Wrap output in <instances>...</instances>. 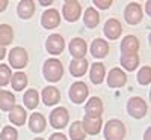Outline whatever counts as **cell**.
I'll return each instance as SVG.
<instances>
[{"instance_id":"1","label":"cell","mask_w":151,"mask_h":140,"mask_svg":"<svg viewBox=\"0 0 151 140\" xmlns=\"http://www.w3.org/2000/svg\"><path fill=\"white\" fill-rule=\"evenodd\" d=\"M42 74L47 81L56 83L62 79L64 75V66H62V62L59 59H47L44 62V68H42Z\"/></svg>"},{"instance_id":"2","label":"cell","mask_w":151,"mask_h":140,"mask_svg":"<svg viewBox=\"0 0 151 140\" xmlns=\"http://www.w3.org/2000/svg\"><path fill=\"white\" fill-rule=\"evenodd\" d=\"M104 137L106 140H124L125 137V126L119 119H110L104 126Z\"/></svg>"},{"instance_id":"3","label":"cell","mask_w":151,"mask_h":140,"mask_svg":"<svg viewBox=\"0 0 151 140\" xmlns=\"http://www.w3.org/2000/svg\"><path fill=\"white\" fill-rule=\"evenodd\" d=\"M147 103H145V99H142L141 96H133L129 99V103H127V111L132 118L134 119H142L145 114H147Z\"/></svg>"},{"instance_id":"4","label":"cell","mask_w":151,"mask_h":140,"mask_svg":"<svg viewBox=\"0 0 151 140\" xmlns=\"http://www.w3.org/2000/svg\"><path fill=\"white\" fill-rule=\"evenodd\" d=\"M27 60H29V54L23 47H14L9 51V63L12 68L21 69L27 65Z\"/></svg>"},{"instance_id":"5","label":"cell","mask_w":151,"mask_h":140,"mask_svg":"<svg viewBox=\"0 0 151 140\" xmlns=\"http://www.w3.org/2000/svg\"><path fill=\"white\" fill-rule=\"evenodd\" d=\"M70 121V113L65 107H56L52 113H50V125L56 130L65 128Z\"/></svg>"},{"instance_id":"6","label":"cell","mask_w":151,"mask_h":140,"mask_svg":"<svg viewBox=\"0 0 151 140\" xmlns=\"http://www.w3.org/2000/svg\"><path fill=\"white\" fill-rule=\"evenodd\" d=\"M62 14H64V18L67 21L74 23L80 18L82 6L76 0H67V2H64V6H62Z\"/></svg>"},{"instance_id":"7","label":"cell","mask_w":151,"mask_h":140,"mask_svg":"<svg viewBox=\"0 0 151 140\" xmlns=\"http://www.w3.org/2000/svg\"><path fill=\"white\" fill-rule=\"evenodd\" d=\"M142 8L139 6V3L136 2H130L127 6H125V11H124V18L127 21L130 26H136L137 23H141L142 20Z\"/></svg>"},{"instance_id":"8","label":"cell","mask_w":151,"mask_h":140,"mask_svg":"<svg viewBox=\"0 0 151 140\" xmlns=\"http://www.w3.org/2000/svg\"><path fill=\"white\" fill-rule=\"evenodd\" d=\"M88 94H89V89L83 81H76L70 87V98L74 104H82L88 98Z\"/></svg>"},{"instance_id":"9","label":"cell","mask_w":151,"mask_h":140,"mask_svg":"<svg viewBox=\"0 0 151 140\" xmlns=\"http://www.w3.org/2000/svg\"><path fill=\"white\" fill-rule=\"evenodd\" d=\"M45 48L50 54L58 56L64 51L65 48V39L62 38L59 33H53L47 38V42H45Z\"/></svg>"},{"instance_id":"10","label":"cell","mask_w":151,"mask_h":140,"mask_svg":"<svg viewBox=\"0 0 151 140\" xmlns=\"http://www.w3.org/2000/svg\"><path fill=\"white\" fill-rule=\"evenodd\" d=\"M127 83V74H125L121 68H112L109 75H107V84L112 89L122 87Z\"/></svg>"},{"instance_id":"11","label":"cell","mask_w":151,"mask_h":140,"mask_svg":"<svg viewBox=\"0 0 151 140\" xmlns=\"http://www.w3.org/2000/svg\"><path fill=\"white\" fill-rule=\"evenodd\" d=\"M60 24V15L56 9H47L41 17V26L44 29H56Z\"/></svg>"},{"instance_id":"12","label":"cell","mask_w":151,"mask_h":140,"mask_svg":"<svg viewBox=\"0 0 151 140\" xmlns=\"http://www.w3.org/2000/svg\"><path fill=\"white\" fill-rule=\"evenodd\" d=\"M41 98H42V103L45 106L52 107V106H56L60 101V92H59V89L55 87V86H47V87L42 89Z\"/></svg>"},{"instance_id":"13","label":"cell","mask_w":151,"mask_h":140,"mask_svg":"<svg viewBox=\"0 0 151 140\" xmlns=\"http://www.w3.org/2000/svg\"><path fill=\"white\" fill-rule=\"evenodd\" d=\"M85 111H86L85 116L101 118V114H103V101L98 96H92L89 101H88V104L85 106Z\"/></svg>"},{"instance_id":"14","label":"cell","mask_w":151,"mask_h":140,"mask_svg":"<svg viewBox=\"0 0 151 140\" xmlns=\"http://www.w3.org/2000/svg\"><path fill=\"white\" fill-rule=\"evenodd\" d=\"M104 35L106 38H109V39H118V38L121 36L122 33V26H121V23L116 20V18H109L104 24Z\"/></svg>"},{"instance_id":"15","label":"cell","mask_w":151,"mask_h":140,"mask_svg":"<svg viewBox=\"0 0 151 140\" xmlns=\"http://www.w3.org/2000/svg\"><path fill=\"white\" fill-rule=\"evenodd\" d=\"M82 125H83L85 134L95 136V134L100 133V130H101L103 119H101V118H89V116H85L83 121H82Z\"/></svg>"},{"instance_id":"16","label":"cell","mask_w":151,"mask_h":140,"mask_svg":"<svg viewBox=\"0 0 151 140\" xmlns=\"http://www.w3.org/2000/svg\"><path fill=\"white\" fill-rule=\"evenodd\" d=\"M70 53L74 59H85V54L88 53V45L82 38H74L70 42Z\"/></svg>"},{"instance_id":"17","label":"cell","mask_w":151,"mask_h":140,"mask_svg":"<svg viewBox=\"0 0 151 140\" xmlns=\"http://www.w3.org/2000/svg\"><path fill=\"white\" fill-rule=\"evenodd\" d=\"M91 54L95 59H103L109 54V44L107 41L101 39V38H97V39L92 41L91 44Z\"/></svg>"},{"instance_id":"18","label":"cell","mask_w":151,"mask_h":140,"mask_svg":"<svg viewBox=\"0 0 151 140\" xmlns=\"http://www.w3.org/2000/svg\"><path fill=\"white\" fill-rule=\"evenodd\" d=\"M139 50V39L133 35L125 36L121 42V54H137Z\"/></svg>"},{"instance_id":"19","label":"cell","mask_w":151,"mask_h":140,"mask_svg":"<svg viewBox=\"0 0 151 140\" xmlns=\"http://www.w3.org/2000/svg\"><path fill=\"white\" fill-rule=\"evenodd\" d=\"M106 77V68L103 63H92V66H91V71H89V79L94 84H101L103 80Z\"/></svg>"},{"instance_id":"20","label":"cell","mask_w":151,"mask_h":140,"mask_svg":"<svg viewBox=\"0 0 151 140\" xmlns=\"http://www.w3.org/2000/svg\"><path fill=\"white\" fill-rule=\"evenodd\" d=\"M17 12L23 20L32 18L33 12H35V2H32V0H21L17 6Z\"/></svg>"},{"instance_id":"21","label":"cell","mask_w":151,"mask_h":140,"mask_svg":"<svg viewBox=\"0 0 151 140\" xmlns=\"http://www.w3.org/2000/svg\"><path fill=\"white\" fill-rule=\"evenodd\" d=\"M45 118L41 113H32L29 118V128L33 133H42L45 130Z\"/></svg>"},{"instance_id":"22","label":"cell","mask_w":151,"mask_h":140,"mask_svg":"<svg viewBox=\"0 0 151 140\" xmlns=\"http://www.w3.org/2000/svg\"><path fill=\"white\" fill-rule=\"evenodd\" d=\"M26 118H27V113L24 110V107H21V106H15L9 111V121L18 126L26 124Z\"/></svg>"},{"instance_id":"23","label":"cell","mask_w":151,"mask_h":140,"mask_svg":"<svg viewBox=\"0 0 151 140\" xmlns=\"http://www.w3.org/2000/svg\"><path fill=\"white\" fill-rule=\"evenodd\" d=\"M88 71V60L86 59H73L70 63V72L74 77H83Z\"/></svg>"},{"instance_id":"24","label":"cell","mask_w":151,"mask_h":140,"mask_svg":"<svg viewBox=\"0 0 151 140\" xmlns=\"http://www.w3.org/2000/svg\"><path fill=\"white\" fill-rule=\"evenodd\" d=\"M17 104H15V96L9 91H2L0 92V110L3 111H11Z\"/></svg>"},{"instance_id":"25","label":"cell","mask_w":151,"mask_h":140,"mask_svg":"<svg viewBox=\"0 0 151 140\" xmlns=\"http://www.w3.org/2000/svg\"><path fill=\"white\" fill-rule=\"evenodd\" d=\"M23 103L29 110L36 109L38 103H40V94H38L36 89H27V92L23 96Z\"/></svg>"},{"instance_id":"26","label":"cell","mask_w":151,"mask_h":140,"mask_svg":"<svg viewBox=\"0 0 151 140\" xmlns=\"http://www.w3.org/2000/svg\"><path fill=\"white\" fill-rule=\"evenodd\" d=\"M27 75L24 74V72H15V74H12V77H11V86H12V89L14 91H17V92H20V91H23L24 87L27 86Z\"/></svg>"},{"instance_id":"27","label":"cell","mask_w":151,"mask_h":140,"mask_svg":"<svg viewBox=\"0 0 151 140\" xmlns=\"http://www.w3.org/2000/svg\"><path fill=\"white\" fill-rule=\"evenodd\" d=\"M83 21H85V26H88L89 29H94V27L98 26V23H100V14L94 8H88L85 11Z\"/></svg>"},{"instance_id":"28","label":"cell","mask_w":151,"mask_h":140,"mask_svg":"<svg viewBox=\"0 0 151 140\" xmlns=\"http://www.w3.org/2000/svg\"><path fill=\"white\" fill-rule=\"evenodd\" d=\"M121 65L127 71H134L139 65V56L137 54H121Z\"/></svg>"},{"instance_id":"29","label":"cell","mask_w":151,"mask_h":140,"mask_svg":"<svg viewBox=\"0 0 151 140\" xmlns=\"http://www.w3.org/2000/svg\"><path fill=\"white\" fill-rule=\"evenodd\" d=\"M14 39V30L9 24H0V44L3 47L9 45Z\"/></svg>"},{"instance_id":"30","label":"cell","mask_w":151,"mask_h":140,"mask_svg":"<svg viewBox=\"0 0 151 140\" xmlns=\"http://www.w3.org/2000/svg\"><path fill=\"white\" fill-rule=\"evenodd\" d=\"M70 136L73 140H85L86 134H85V130H83V125L80 121H76L73 122V125L70 126Z\"/></svg>"},{"instance_id":"31","label":"cell","mask_w":151,"mask_h":140,"mask_svg":"<svg viewBox=\"0 0 151 140\" xmlns=\"http://www.w3.org/2000/svg\"><path fill=\"white\" fill-rule=\"evenodd\" d=\"M137 83L142 86H148L151 83V66L150 65H145L139 69V72H137Z\"/></svg>"},{"instance_id":"32","label":"cell","mask_w":151,"mask_h":140,"mask_svg":"<svg viewBox=\"0 0 151 140\" xmlns=\"http://www.w3.org/2000/svg\"><path fill=\"white\" fill-rule=\"evenodd\" d=\"M0 140H18V131L11 125L3 126V130L0 131Z\"/></svg>"},{"instance_id":"33","label":"cell","mask_w":151,"mask_h":140,"mask_svg":"<svg viewBox=\"0 0 151 140\" xmlns=\"http://www.w3.org/2000/svg\"><path fill=\"white\" fill-rule=\"evenodd\" d=\"M11 77H12L11 68H9L8 65H5V63H0V87L9 84Z\"/></svg>"},{"instance_id":"34","label":"cell","mask_w":151,"mask_h":140,"mask_svg":"<svg viewBox=\"0 0 151 140\" xmlns=\"http://www.w3.org/2000/svg\"><path fill=\"white\" fill-rule=\"evenodd\" d=\"M94 3H95V6L100 8V9H109L113 2H112V0H94Z\"/></svg>"},{"instance_id":"35","label":"cell","mask_w":151,"mask_h":140,"mask_svg":"<svg viewBox=\"0 0 151 140\" xmlns=\"http://www.w3.org/2000/svg\"><path fill=\"white\" fill-rule=\"evenodd\" d=\"M48 140H68V139H67L65 134H62V133H55V134L50 136Z\"/></svg>"},{"instance_id":"36","label":"cell","mask_w":151,"mask_h":140,"mask_svg":"<svg viewBox=\"0 0 151 140\" xmlns=\"http://www.w3.org/2000/svg\"><path fill=\"white\" fill-rule=\"evenodd\" d=\"M8 5H9L8 0H0V12H3L8 8Z\"/></svg>"},{"instance_id":"37","label":"cell","mask_w":151,"mask_h":140,"mask_svg":"<svg viewBox=\"0 0 151 140\" xmlns=\"http://www.w3.org/2000/svg\"><path fill=\"white\" fill-rule=\"evenodd\" d=\"M5 56H6V48H5L2 44H0V60H3Z\"/></svg>"},{"instance_id":"38","label":"cell","mask_w":151,"mask_h":140,"mask_svg":"<svg viewBox=\"0 0 151 140\" xmlns=\"http://www.w3.org/2000/svg\"><path fill=\"white\" fill-rule=\"evenodd\" d=\"M150 134H151V128L148 126L147 131H145V137H144V140H150Z\"/></svg>"},{"instance_id":"39","label":"cell","mask_w":151,"mask_h":140,"mask_svg":"<svg viewBox=\"0 0 151 140\" xmlns=\"http://www.w3.org/2000/svg\"><path fill=\"white\" fill-rule=\"evenodd\" d=\"M42 6H48V5H52L53 2H52V0H41V2H40Z\"/></svg>"},{"instance_id":"40","label":"cell","mask_w":151,"mask_h":140,"mask_svg":"<svg viewBox=\"0 0 151 140\" xmlns=\"http://www.w3.org/2000/svg\"><path fill=\"white\" fill-rule=\"evenodd\" d=\"M33 140H44L42 137H36V139H33Z\"/></svg>"},{"instance_id":"41","label":"cell","mask_w":151,"mask_h":140,"mask_svg":"<svg viewBox=\"0 0 151 140\" xmlns=\"http://www.w3.org/2000/svg\"><path fill=\"white\" fill-rule=\"evenodd\" d=\"M0 92H2V89H0Z\"/></svg>"}]
</instances>
